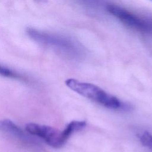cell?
<instances>
[{
	"label": "cell",
	"instance_id": "1",
	"mask_svg": "<svg viewBox=\"0 0 152 152\" xmlns=\"http://www.w3.org/2000/svg\"><path fill=\"white\" fill-rule=\"evenodd\" d=\"M65 84L74 91L106 107L112 109H121L127 107L126 104L122 103L115 96L108 94L94 84L81 82L74 78L66 80Z\"/></svg>",
	"mask_w": 152,
	"mask_h": 152
},
{
	"label": "cell",
	"instance_id": "2",
	"mask_svg": "<svg viewBox=\"0 0 152 152\" xmlns=\"http://www.w3.org/2000/svg\"><path fill=\"white\" fill-rule=\"evenodd\" d=\"M106 9L110 14L130 28L152 35V20L142 18L117 5L109 4Z\"/></svg>",
	"mask_w": 152,
	"mask_h": 152
},
{
	"label": "cell",
	"instance_id": "3",
	"mask_svg": "<svg viewBox=\"0 0 152 152\" xmlns=\"http://www.w3.org/2000/svg\"><path fill=\"white\" fill-rule=\"evenodd\" d=\"M26 33L33 41L48 47L64 51H73L77 48L71 39L58 34L31 27L27 28Z\"/></svg>",
	"mask_w": 152,
	"mask_h": 152
},
{
	"label": "cell",
	"instance_id": "4",
	"mask_svg": "<svg viewBox=\"0 0 152 152\" xmlns=\"http://www.w3.org/2000/svg\"><path fill=\"white\" fill-rule=\"evenodd\" d=\"M26 129L30 134L41 138L49 145L53 148L61 147L67 141L62 131H61L50 126L28 123L26 125Z\"/></svg>",
	"mask_w": 152,
	"mask_h": 152
},
{
	"label": "cell",
	"instance_id": "5",
	"mask_svg": "<svg viewBox=\"0 0 152 152\" xmlns=\"http://www.w3.org/2000/svg\"><path fill=\"white\" fill-rule=\"evenodd\" d=\"M0 131L25 143L32 144L37 143L36 140L30 136L31 134L28 135L24 132L23 129L10 119L0 120Z\"/></svg>",
	"mask_w": 152,
	"mask_h": 152
},
{
	"label": "cell",
	"instance_id": "6",
	"mask_svg": "<svg viewBox=\"0 0 152 152\" xmlns=\"http://www.w3.org/2000/svg\"><path fill=\"white\" fill-rule=\"evenodd\" d=\"M86 125V122L84 121H72L69 122L65 128L62 131L64 135L67 140L69 137L75 132L84 128Z\"/></svg>",
	"mask_w": 152,
	"mask_h": 152
},
{
	"label": "cell",
	"instance_id": "7",
	"mask_svg": "<svg viewBox=\"0 0 152 152\" xmlns=\"http://www.w3.org/2000/svg\"><path fill=\"white\" fill-rule=\"evenodd\" d=\"M0 75L5 77L17 78V79H21L23 78L22 75L18 74L15 71H13L12 70L9 69L8 68L4 66L1 65H0Z\"/></svg>",
	"mask_w": 152,
	"mask_h": 152
},
{
	"label": "cell",
	"instance_id": "8",
	"mask_svg": "<svg viewBox=\"0 0 152 152\" xmlns=\"http://www.w3.org/2000/svg\"><path fill=\"white\" fill-rule=\"evenodd\" d=\"M140 142L144 147L152 150V135L148 131H144L140 137Z\"/></svg>",
	"mask_w": 152,
	"mask_h": 152
},
{
	"label": "cell",
	"instance_id": "9",
	"mask_svg": "<svg viewBox=\"0 0 152 152\" xmlns=\"http://www.w3.org/2000/svg\"><path fill=\"white\" fill-rule=\"evenodd\" d=\"M80 1L86 4H87L91 6L97 5L99 2V0H80Z\"/></svg>",
	"mask_w": 152,
	"mask_h": 152
},
{
	"label": "cell",
	"instance_id": "10",
	"mask_svg": "<svg viewBox=\"0 0 152 152\" xmlns=\"http://www.w3.org/2000/svg\"><path fill=\"white\" fill-rule=\"evenodd\" d=\"M150 1H152V0H150Z\"/></svg>",
	"mask_w": 152,
	"mask_h": 152
}]
</instances>
